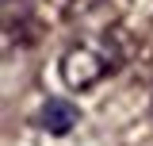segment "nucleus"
<instances>
[{
  "mask_svg": "<svg viewBox=\"0 0 153 146\" xmlns=\"http://www.w3.org/2000/svg\"><path fill=\"white\" fill-rule=\"evenodd\" d=\"M76 123V111L65 104V100H46V108H42V127L54 131V135H65V131Z\"/></svg>",
  "mask_w": 153,
  "mask_h": 146,
  "instance_id": "f03ea898",
  "label": "nucleus"
},
{
  "mask_svg": "<svg viewBox=\"0 0 153 146\" xmlns=\"http://www.w3.org/2000/svg\"><path fill=\"white\" fill-rule=\"evenodd\" d=\"M123 58H126V50H123V42H119L115 31H92V35L76 38L73 46L61 54L57 69H61V81L73 92H88L107 73L119 69Z\"/></svg>",
  "mask_w": 153,
  "mask_h": 146,
  "instance_id": "f257e3e1",
  "label": "nucleus"
}]
</instances>
